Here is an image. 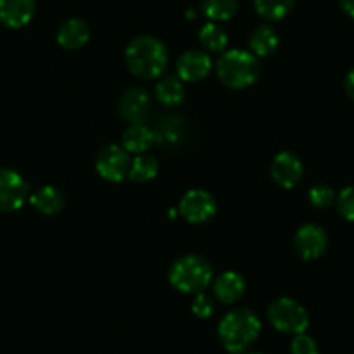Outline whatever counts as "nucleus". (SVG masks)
Returning a JSON list of instances; mask_svg holds the SVG:
<instances>
[{"instance_id": "nucleus-1", "label": "nucleus", "mask_w": 354, "mask_h": 354, "mask_svg": "<svg viewBox=\"0 0 354 354\" xmlns=\"http://www.w3.org/2000/svg\"><path fill=\"white\" fill-rule=\"evenodd\" d=\"M167 49L155 37H136L125 49V63L129 70L141 78H158L165 71Z\"/></svg>"}, {"instance_id": "nucleus-2", "label": "nucleus", "mask_w": 354, "mask_h": 354, "mask_svg": "<svg viewBox=\"0 0 354 354\" xmlns=\"http://www.w3.org/2000/svg\"><path fill=\"white\" fill-rule=\"evenodd\" d=\"M261 333V319L247 308L227 313L219 323V339L230 353H243Z\"/></svg>"}, {"instance_id": "nucleus-3", "label": "nucleus", "mask_w": 354, "mask_h": 354, "mask_svg": "<svg viewBox=\"0 0 354 354\" xmlns=\"http://www.w3.org/2000/svg\"><path fill=\"white\" fill-rule=\"evenodd\" d=\"M217 77L226 87L245 88L255 84L261 75V64L254 53L233 49L224 53L216 64Z\"/></svg>"}, {"instance_id": "nucleus-4", "label": "nucleus", "mask_w": 354, "mask_h": 354, "mask_svg": "<svg viewBox=\"0 0 354 354\" xmlns=\"http://www.w3.org/2000/svg\"><path fill=\"white\" fill-rule=\"evenodd\" d=\"M212 266L200 255H185L174 262L169 280L183 294H202L212 281Z\"/></svg>"}, {"instance_id": "nucleus-5", "label": "nucleus", "mask_w": 354, "mask_h": 354, "mask_svg": "<svg viewBox=\"0 0 354 354\" xmlns=\"http://www.w3.org/2000/svg\"><path fill=\"white\" fill-rule=\"evenodd\" d=\"M271 325L283 333H304L309 326V315L302 304L288 297H280L271 302L268 309Z\"/></svg>"}, {"instance_id": "nucleus-6", "label": "nucleus", "mask_w": 354, "mask_h": 354, "mask_svg": "<svg viewBox=\"0 0 354 354\" xmlns=\"http://www.w3.org/2000/svg\"><path fill=\"white\" fill-rule=\"evenodd\" d=\"M97 174L108 183L124 181L131 169V158L124 146L106 145L96 158Z\"/></svg>"}, {"instance_id": "nucleus-7", "label": "nucleus", "mask_w": 354, "mask_h": 354, "mask_svg": "<svg viewBox=\"0 0 354 354\" xmlns=\"http://www.w3.org/2000/svg\"><path fill=\"white\" fill-rule=\"evenodd\" d=\"M28 185L16 170L0 167V210L12 212L25 205Z\"/></svg>"}, {"instance_id": "nucleus-8", "label": "nucleus", "mask_w": 354, "mask_h": 354, "mask_svg": "<svg viewBox=\"0 0 354 354\" xmlns=\"http://www.w3.org/2000/svg\"><path fill=\"white\" fill-rule=\"evenodd\" d=\"M216 200L203 189H192L183 196L181 203H179V212L192 224L207 223L216 216Z\"/></svg>"}, {"instance_id": "nucleus-9", "label": "nucleus", "mask_w": 354, "mask_h": 354, "mask_svg": "<svg viewBox=\"0 0 354 354\" xmlns=\"http://www.w3.org/2000/svg\"><path fill=\"white\" fill-rule=\"evenodd\" d=\"M326 233L318 224H304L295 233V250L306 261H313L325 254L326 250Z\"/></svg>"}, {"instance_id": "nucleus-10", "label": "nucleus", "mask_w": 354, "mask_h": 354, "mask_svg": "<svg viewBox=\"0 0 354 354\" xmlns=\"http://www.w3.org/2000/svg\"><path fill=\"white\" fill-rule=\"evenodd\" d=\"M302 172V162L299 160L297 155L290 151H281L274 156L273 163H271V177L280 188L290 189L301 181Z\"/></svg>"}, {"instance_id": "nucleus-11", "label": "nucleus", "mask_w": 354, "mask_h": 354, "mask_svg": "<svg viewBox=\"0 0 354 354\" xmlns=\"http://www.w3.org/2000/svg\"><path fill=\"white\" fill-rule=\"evenodd\" d=\"M212 70V59L202 50H186L177 59V75L181 80L200 82Z\"/></svg>"}, {"instance_id": "nucleus-12", "label": "nucleus", "mask_w": 354, "mask_h": 354, "mask_svg": "<svg viewBox=\"0 0 354 354\" xmlns=\"http://www.w3.org/2000/svg\"><path fill=\"white\" fill-rule=\"evenodd\" d=\"M35 15V0H0V21L9 28L28 25Z\"/></svg>"}, {"instance_id": "nucleus-13", "label": "nucleus", "mask_w": 354, "mask_h": 354, "mask_svg": "<svg viewBox=\"0 0 354 354\" xmlns=\"http://www.w3.org/2000/svg\"><path fill=\"white\" fill-rule=\"evenodd\" d=\"M149 110V96L145 88L132 87L122 96L120 113L131 124H141Z\"/></svg>"}, {"instance_id": "nucleus-14", "label": "nucleus", "mask_w": 354, "mask_h": 354, "mask_svg": "<svg viewBox=\"0 0 354 354\" xmlns=\"http://www.w3.org/2000/svg\"><path fill=\"white\" fill-rule=\"evenodd\" d=\"M245 290H247V283H245L243 277L234 271H226L214 281V294L223 304H233V302L240 301Z\"/></svg>"}, {"instance_id": "nucleus-15", "label": "nucleus", "mask_w": 354, "mask_h": 354, "mask_svg": "<svg viewBox=\"0 0 354 354\" xmlns=\"http://www.w3.org/2000/svg\"><path fill=\"white\" fill-rule=\"evenodd\" d=\"M88 37H91V30H88L87 23L82 21V19H68L61 25L59 32H57V44L63 49L75 50L84 47Z\"/></svg>"}, {"instance_id": "nucleus-16", "label": "nucleus", "mask_w": 354, "mask_h": 354, "mask_svg": "<svg viewBox=\"0 0 354 354\" xmlns=\"http://www.w3.org/2000/svg\"><path fill=\"white\" fill-rule=\"evenodd\" d=\"M30 203H32L37 212L44 214V216H56L57 212L63 210L64 196L54 186H42V188L32 193Z\"/></svg>"}, {"instance_id": "nucleus-17", "label": "nucleus", "mask_w": 354, "mask_h": 354, "mask_svg": "<svg viewBox=\"0 0 354 354\" xmlns=\"http://www.w3.org/2000/svg\"><path fill=\"white\" fill-rule=\"evenodd\" d=\"M155 142V134L142 124H132L122 136V146L127 153L142 155Z\"/></svg>"}, {"instance_id": "nucleus-18", "label": "nucleus", "mask_w": 354, "mask_h": 354, "mask_svg": "<svg viewBox=\"0 0 354 354\" xmlns=\"http://www.w3.org/2000/svg\"><path fill=\"white\" fill-rule=\"evenodd\" d=\"M278 47V35L271 26L261 25L250 35V49L255 56H270Z\"/></svg>"}, {"instance_id": "nucleus-19", "label": "nucleus", "mask_w": 354, "mask_h": 354, "mask_svg": "<svg viewBox=\"0 0 354 354\" xmlns=\"http://www.w3.org/2000/svg\"><path fill=\"white\" fill-rule=\"evenodd\" d=\"M156 97L165 106H174L179 104L185 97V87H183L181 78L177 77H165L156 84Z\"/></svg>"}, {"instance_id": "nucleus-20", "label": "nucleus", "mask_w": 354, "mask_h": 354, "mask_svg": "<svg viewBox=\"0 0 354 354\" xmlns=\"http://www.w3.org/2000/svg\"><path fill=\"white\" fill-rule=\"evenodd\" d=\"M158 174V162L149 155H138L131 162V169H129V177L136 183H146L155 179Z\"/></svg>"}, {"instance_id": "nucleus-21", "label": "nucleus", "mask_w": 354, "mask_h": 354, "mask_svg": "<svg viewBox=\"0 0 354 354\" xmlns=\"http://www.w3.org/2000/svg\"><path fill=\"white\" fill-rule=\"evenodd\" d=\"M294 2L295 0H255V11L264 19L278 21L292 11Z\"/></svg>"}, {"instance_id": "nucleus-22", "label": "nucleus", "mask_w": 354, "mask_h": 354, "mask_svg": "<svg viewBox=\"0 0 354 354\" xmlns=\"http://www.w3.org/2000/svg\"><path fill=\"white\" fill-rule=\"evenodd\" d=\"M200 44L210 53H223L227 46V33L216 23H207L198 33Z\"/></svg>"}, {"instance_id": "nucleus-23", "label": "nucleus", "mask_w": 354, "mask_h": 354, "mask_svg": "<svg viewBox=\"0 0 354 354\" xmlns=\"http://www.w3.org/2000/svg\"><path fill=\"white\" fill-rule=\"evenodd\" d=\"M202 9L212 21H226L238 11V0H203Z\"/></svg>"}, {"instance_id": "nucleus-24", "label": "nucleus", "mask_w": 354, "mask_h": 354, "mask_svg": "<svg viewBox=\"0 0 354 354\" xmlns=\"http://www.w3.org/2000/svg\"><path fill=\"white\" fill-rule=\"evenodd\" d=\"M155 134V141L162 142H177L179 138L183 136V124L179 118L169 117L165 120H162V124L158 125V131L153 132Z\"/></svg>"}, {"instance_id": "nucleus-25", "label": "nucleus", "mask_w": 354, "mask_h": 354, "mask_svg": "<svg viewBox=\"0 0 354 354\" xmlns=\"http://www.w3.org/2000/svg\"><path fill=\"white\" fill-rule=\"evenodd\" d=\"M308 198L311 202V205L318 207V209H326V207L333 205L337 196L328 185H315L309 189Z\"/></svg>"}, {"instance_id": "nucleus-26", "label": "nucleus", "mask_w": 354, "mask_h": 354, "mask_svg": "<svg viewBox=\"0 0 354 354\" xmlns=\"http://www.w3.org/2000/svg\"><path fill=\"white\" fill-rule=\"evenodd\" d=\"M337 210L344 219L354 223V186H347L337 196Z\"/></svg>"}, {"instance_id": "nucleus-27", "label": "nucleus", "mask_w": 354, "mask_h": 354, "mask_svg": "<svg viewBox=\"0 0 354 354\" xmlns=\"http://www.w3.org/2000/svg\"><path fill=\"white\" fill-rule=\"evenodd\" d=\"M290 351L292 354H319L316 340L313 337L306 335V333H297L292 339Z\"/></svg>"}, {"instance_id": "nucleus-28", "label": "nucleus", "mask_w": 354, "mask_h": 354, "mask_svg": "<svg viewBox=\"0 0 354 354\" xmlns=\"http://www.w3.org/2000/svg\"><path fill=\"white\" fill-rule=\"evenodd\" d=\"M192 311L195 313V316H198V318H210L214 313L212 299H210L209 295L203 294V292L202 294H196L195 301H193L192 304Z\"/></svg>"}, {"instance_id": "nucleus-29", "label": "nucleus", "mask_w": 354, "mask_h": 354, "mask_svg": "<svg viewBox=\"0 0 354 354\" xmlns=\"http://www.w3.org/2000/svg\"><path fill=\"white\" fill-rule=\"evenodd\" d=\"M344 87H346V93L351 100H354V68L347 73L346 82H344Z\"/></svg>"}, {"instance_id": "nucleus-30", "label": "nucleus", "mask_w": 354, "mask_h": 354, "mask_svg": "<svg viewBox=\"0 0 354 354\" xmlns=\"http://www.w3.org/2000/svg\"><path fill=\"white\" fill-rule=\"evenodd\" d=\"M339 4L346 15H349L351 18H354V0H339Z\"/></svg>"}, {"instance_id": "nucleus-31", "label": "nucleus", "mask_w": 354, "mask_h": 354, "mask_svg": "<svg viewBox=\"0 0 354 354\" xmlns=\"http://www.w3.org/2000/svg\"><path fill=\"white\" fill-rule=\"evenodd\" d=\"M243 354H261V353H243Z\"/></svg>"}]
</instances>
